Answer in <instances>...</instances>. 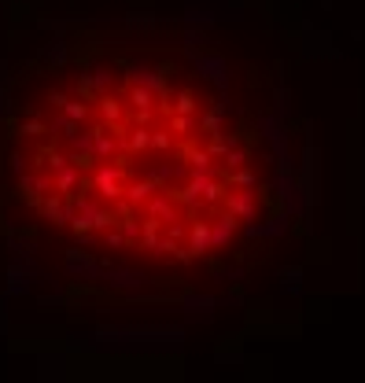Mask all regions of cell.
<instances>
[{
	"mask_svg": "<svg viewBox=\"0 0 365 383\" xmlns=\"http://www.w3.org/2000/svg\"><path fill=\"white\" fill-rule=\"evenodd\" d=\"M81 169H74V166H67V169H59V174H52V192L56 196H74L78 192V185H81Z\"/></svg>",
	"mask_w": 365,
	"mask_h": 383,
	"instance_id": "cell-9",
	"label": "cell"
},
{
	"mask_svg": "<svg viewBox=\"0 0 365 383\" xmlns=\"http://www.w3.org/2000/svg\"><path fill=\"white\" fill-rule=\"evenodd\" d=\"M148 136H152V130H148V125H133V130H130L126 144H130V155H133V158L148 152Z\"/></svg>",
	"mask_w": 365,
	"mask_h": 383,
	"instance_id": "cell-17",
	"label": "cell"
},
{
	"mask_svg": "<svg viewBox=\"0 0 365 383\" xmlns=\"http://www.w3.org/2000/svg\"><path fill=\"white\" fill-rule=\"evenodd\" d=\"M240 229V221H236L229 210H218L214 207V225H210V251H221L225 243L233 240V232Z\"/></svg>",
	"mask_w": 365,
	"mask_h": 383,
	"instance_id": "cell-5",
	"label": "cell"
},
{
	"mask_svg": "<svg viewBox=\"0 0 365 383\" xmlns=\"http://www.w3.org/2000/svg\"><path fill=\"white\" fill-rule=\"evenodd\" d=\"M8 166H12V169H15V174H19V177H23V174H26V158H23V155H19V152H12V155H8Z\"/></svg>",
	"mask_w": 365,
	"mask_h": 383,
	"instance_id": "cell-30",
	"label": "cell"
},
{
	"mask_svg": "<svg viewBox=\"0 0 365 383\" xmlns=\"http://www.w3.org/2000/svg\"><path fill=\"white\" fill-rule=\"evenodd\" d=\"M67 100H70V96H67V92H59V89H52V92H48V103H52V107H56V111H59Z\"/></svg>",
	"mask_w": 365,
	"mask_h": 383,
	"instance_id": "cell-31",
	"label": "cell"
},
{
	"mask_svg": "<svg viewBox=\"0 0 365 383\" xmlns=\"http://www.w3.org/2000/svg\"><path fill=\"white\" fill-rule=\"evenodd\" d=\"M148 152H174V136H170L166 130H152V136H148Z\"/></svg>",
	"mask_w": 365,
	"mask_h": 383,
	"instance_id": "cell-21",
	"label": "cell"
},
{
	"mask_svg": "<svg viewBox=\"0 0 365 383\" xmlns=\"http://www.w3.org/2000/svg\"><path fill=\"white\" fill-rule=\"evenodd\" d=\"M174 152H177V158H181V163H185L188 169H210V166H214V158L203 152V147L192 141V136L177 141V144H174Z\"/></svg>",
	"mask_w": 365,
	"mask_h": 383,
	"instance_id": "cell-6",
	"label": "cell"
},
{
	"mask_svg": "<svg viewBox=\"0 0 365 383\" xmlns=\"http://www.w3.org/2000/svg\"><path fill=\"white\" fill-rule=\"evenodd\" d=\"M218 177L229 188H259V177H255V169H248V166H240V169H218Z\"/></svg>",
	"mask_w": 365,
	"mask_h": 383,
	"instance_id": "cell-11",
	"label": "cell"
},
{
	"mask_svg": "<svg viewBox=\"0 0 365 383\" xmlns=\"http://www.w3.org/2000/svg\"><path fill=\"white\" fill-rule=\"evenodd\" d=\"M118 287H137L144 280V273H137V269H115V273H107Z\"/></svg>",
	"mask_w": 365,
	"mask_h": 383,
	"instance_id": "cell-22",
	"label": "cell"
},
{
	"mask_svg": "<svg viewBox=\"0 0 365 383\" xmlns=\"http://www.w3.org/2000/svg\"><path fill=\"white\" fill-rule=\"evenodd\" d=\"M126 100H130V111H155V96L137 85H126Z\"/></svg>",
	"mask_w": 365,
	"mask_h": 383,
	"instance_id": "cell-13",
	"label": "cell"
},
{
	"mask_svg": "<svg viewBox=\"0 0 365 383\" xmlns=\"http://www.w3.org/2000/svg\"><path fill=\"white\" fill-rule=\"evenodd\" d=\"M152 192H159V188H155L148 177H144V180H126L122 199H126V203H133V207H144L148 199H152Z\"/></svg>",
	"mask_w": 365,
	"mask_h": 383,
	"instance_id": "cell-10",
	"label": "cell"
},
{
	"mask_svg": "<svg viewBox=\"0 0 365 383\" xmlns=\"http://www.w3.org/2000/svg\"><path fill=\"white\" fill-rule=\"evenodd\" d=\"M96 107H100V122H126V107H122V100L118 96H111V92H103V96H96Z\"/></svg>",
	"mask_w": 365,
	"mask_h": 383,
	"instance_id": "cell-8",
	"label": "cell"
},
{
	"mask_svg": "<svg viewBox=\"0 0 365 383\" xmlns=\"http://www.w3.org/2000/svg\"><path fill=\"white\" fill-rule=\"evenodd\" d=\"M159 225H163V221H155V218H144L141 221V251H152L155 254V243H159Z\"/></svg>",
	"mask_w": 365,
	"mask_h": 383,
	"instance_id": "cell-15",
	"label": "cell"
},
{
	"mask_svg": "<svg viewBox=\"0 0 365 383\" xmlns=\"http://www.w3.org/2000/svg\"><path fill=\"white\" fill-rule=\"evenodd\" d=\"M111 81H115V74L107 67H89L78 78V96L81 100H96V96H103L107 89H111Z\"/></svg>",
	"mask_w": 365,
	"mask_h": 383,
	"instance_id": "cell-3",
	"label": "cell"
},
{
	"mask_svg": "<svg viewBox=\"0 0 365 383\" xmlns=\"http://www.w3.org/2000/svg\"><path fill=\"white\" fill-rule=\"evenodd\" d=\"M192 125H196V118H192V114H170V133L188 136V133H192Z\"/></svg>",
	"mask_w": 365,
	"mask_h": 383,
	"instance_id": "cell-24",
	"label": "cell"
},
{
	"mask_svg": "<svg viewBox=\"0 0 365 383\" xmlns=\"http://www.w3.org/2000/svg\"><path fill=\"white\" fill-rule=\"evenodd\" d=\"M221 210H229L236 221H255L259 218V196L251 188H240V192H229V196L218 203Z\"/></svg>",
	"mask_w": 365,
	"mask_h": 383,
	"instance_id": "cell-2",
	"label": "cell"
},
{
	"mask_svg": "<svg viewBox=\"0 0 365 383\" xmlns=\"http://www.w3.org/2000/svg\"><path fill=\"white\" fill-rule=\"evenodd\" d=\"M155 23H159V15H152V12H130L126 15V26H137V30H148Z\"/></svg>",
	"mask_w": 365,
	"mask_h": 383,
	"instance_id": "cell-25",
	"label": "cell"
},
{
	"mask_svg": "<svg viewBox=\"0 0 365 383\" xmlns=\"http://www.w3.org/2000/svg\"><path fill=\"white\" fill-rule=\"evenodd\" d=\"M144 207H148V218L163 221V225H170V221H181V218H177V203H174L170 196H152Z\"/></svg>",
	"mask_w": 365,
	"mask_h": 383,
	"instance_id": "cell-7",
	"label": "cell"
},
{
	"mask_svg": "<svg viewBox=\"0 0 365 383\" xmlns=\"http://www.w3.org/2000/svg\"><path fill=\"white\" fill-rule=\"evenodd\" d=\"M221 118H225V103H218L214 100L210 107H207V114L199 118V133H207V136H218L221 133Z\"/></svg>",
	"mask_w": 365,
	"mask_h": 383,
	"instance_id": "cell-12",
	"label": "cell"
},
{
	"mask_svg": "<svg viewBox=\"0 0 365 383\" xmlns=\"http://www.w3.org/2000/svg\"><path fill=\"white\" fill-rule=\"evenodd\" d=\"M174 114H192V118H196V92H192V89H181V92L174 96Z\"/></svg>",
	"mask_w": 365,
	"mask_h": 383,
	"instance_id": "cell-20",
	"label": "cell"
},
{
	"mask_svg": "<svg viewBox=\"0 0 365 383\" xmlns=\"http://www.w3.org/2000/svg\"><path fill=\"white\" fill-rule=\"evenodd\" d=\"M45 133H48V122H41L37 114L23 118V122H19V130H15V136H45Z\"/></svg>",
	"mask_w": 365,
	"mask_h": 383,
	"instance_id": "cell-19",
	"label": "cell"
},
{
	"mask_svg": "<svg viewBox=\"0 0 365 383\" xmlns=\"http://www.w3.org/2000/svg\"><path fill=\"white\" fill-rule=\"evenodd\" d=\"M12 111H15L12 89H0V122H4V118H12Z\"/></svg>",
	"mask_w": 365,
	"mask_h": 383,
	"instance_id": "cell-28",
	"label": "cell"
},
{
	"mask_svg": "<svg viewBox=\"0 0 365 383\" xmlns=\"http://www.w3.org/2000/svg\"><path fill=\"white\" fill-rule=\"evenodd\" d=\"M185 251H188L192 262H196V258H207V251H210V218H196V221L188 225Z\"/></svg>",
	"mask_w": 365,
	"mask_h": 383,
	"instance_id": "cell-4",
	"label": "cell"
},
{
	"mask_svg": "<svg viewBox=\"0 0 365 383\" xmlns=\"http://www.w3.org/2000/svg\"><path fill=\"white\" fill-rule=\"evenodd\" d=\"M48 130H52V133H59V136H67V141H74V136L81 133V125H78V122H70L67 114H56V118L48 122Z\"/></svg>",
	"mask_w": 365,
	"mask_h": 383,
	"instance_id": "cell-18",
	"label": "cell"
},
{
	"mask_svg": "<svg viewBox=\"0 0 365 383\" xmlns=\"http://www.w3.org/2000/svg\"><path fill=\"white\" fill-rule=\"evenodd\" d=\"M59 114H67V118L78 122V125H85V122L92 125V107H89V103H81V100H67V103L59 107Z\"/></svg>",
	"mask_w": 365,
	"mask_h": 383,
	"instance_id": "cell-14",
	"label": "cell"
},
{
	"mask_svg": "<svg viewBox=\"0 0 365 383\" xmlns=\"http://www.w3.org/2000/svg\"><path fill=\"white\" fill-rule=\"evenodd\" d=\"M103 236H107V247H126V236H122V229H118V225L107 229Z\"/></svg>",
	"mask_w": 365,
	"mask_h": 383,
	"instance_id": "cell-29",
	"label": "cell"
},
{
	"mask_svg": "<svg viewBox=\"0 0 365 383\" xmlns=\"http://www.w3.org/2000/svg\"><path fill=\"white\" fill-rule=\"evenodd\" d=\"M248 155H251V147H244V144H240V147H233V152L221 158V169H240L244 163H248Z\"/></svg>",
	"mask_w": 365,
	"mask_h": 383,
	"instance_id": "cell-23",
	"label": "cell"
},
{
	"mask_svg": "<svg viewBox=\"0 0 365 383\" xmlns=\"http://www.w3.org/2000/svg\"><path fill=\"white\" fill-rule=\"evenodd\" d=\"M126 180H133V169H122V166H111V163H96V169L89 174V185L92 192H100L103 199H122V188Z\"/></svg>",
	"mask_w": 365,
	"mask_h": 383,
	"instance_id": "cell-1",
	"label": "cell"
},
{
	"mask_svg": "<svg viewBox=\"0 0 365 383\" xmlns=\"http://www.w3.org/2000/svg\"><path fill=\"white\" fill-rule=\"evenodd\" d=\"M45 166H48V174H59V169H67V166H70V158L56 147V152H52V155L45 158Z\"/></svg>",
	"mask_w": 365,
	"mask_h": 383,
	"instance_id": "cell-27",
	"label": "cell"
},
{
	"mask_svg": "<svg viewBox=\"0 0 365 383\" xmlns=\"http://www.w3.org/2000/svg\"><path fill=\"white\" fill-rule=\"evenodd\" d=\"M67 158H70L74 169H81V174H92V169H96V158H92L89 152H70Z\"/></svg>",
	"mask_w": 365,
	"mask_h": 383,
	"instance_id": "cell-26",
	"label": "cell"
},
{
	"mask_svg": "<svg viewBox=\"0 0 365 383\" xmlns=\"http://www.w3.org/2000/svg\"><path fill=\"white\" fill-rule=\"evenodd\" d=\"M70 59V41H52V45L45 48V63H48V67H63V63H67Z\"/></svg>",
	"mask_w": 365,
	"mask_h": 383,
	"instance_id": "cell-16",
	"label": "cell"
}]
</instances>
